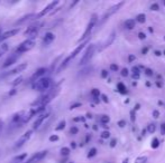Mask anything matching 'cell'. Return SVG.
I'll use <instances>...</instances> for the list:
<instances>
[{
    "label": "cell",
    "instance_id": "3",
    "mask_svg": "<svg viewBox=\"0 0 165 163\" xmlns=\"http://www.w3.org/2000/svg\"><path fill=\"white\" fill-rule=\"evenodd\" d=\"M35 46V42H34V39H32V38H28L27 40H25V42H22L18 47H17V49L15 53H17V54H22V53H26V51H28L30 50L33 47Z\"/></svg>",
    "mask_w": 165,
    "mask_h": 163
},
{
    "label": "cell",
    "instance_id": "30",
    "mask_svg": "<svg viewBox=\"0 0 165 163\" xmlns=\"http://www.w3.org/2000/svg\"><path fill=\"white\" fill-rule=\"evenodd\" d=\"M22 77H18V78H16V79H15L14 82H13V85H14V86L18 85L19 83H22Z\"/></svg>",
    "mask_w": 165,
    "mask_h": 163
},
{
    "label": "cell",
    "instance_id": "49",
    "mask_svg": "<svg viewBox=\"0 0 165 163\" xmlns=\"http://www.w3.org/2000/svg\"><path fill=\"white\" fill-rule=\"evenodd\" d=\"M0 31H1V30H0ZM0 35H1V33H0Z\"/></svg>",
    "mask_w": 165,
    "mask_h": 163
},
{
    "label": "cell",
    "instance_id": "6",
    "mask_svg": "<svg viewBox=\"0 0 165 163\" xmlns=\"http://www.w3.org/2000/svg\"><path fill=\"white\" fill-rule=\"evenodd\" d=\"M93 53H94V45H89V47L86 48L83 57H82L81 60H80V64L84 65V64H86L88 62H90V59H91L92 56H93Z\"/></svg>",
    "mask_w": 165,
    "mask_h": 163
},
{
    "label": "cell",
    "instance_id": "14",
    "mask_svg": "<svg viewBox=\"0 0 165 163\" xmlns=\"http://www.w3.org/2000/svg\"><path fill=\"white\" fill-rule=\"evenodd\" d=\"M46 68H44V67H42V68H38L37 71L33 74V76L30 77V80L32 82H35V80H37V79H39V78H42V76H43L44 74L46 73Z\"/></svg>",
    "mask_w": 165,
    "mask_h": 163
},
{
    "label": "cell",
    "instance_id": "9",
    "mask_svg": "<svg viewBox=\"0 0 165 163\" xmlns=\"http://www.w3.org/2000/svg\"><path fill=\"white\" fill-rule=\"evenodd\" d=\"M58 5V1H53V2H51L48 6H46V7L44 8L43 10H41L39 12L37 15H35L36 18H41V17H43V16H45L46 14H48V12H51L53 9H55V7Z\"/></svg>",
    "mask_w": 165,
    "mask_h": 163
},
{
    "label": "cell",
    "instance_id": "32",
    "mask_svg": "<svg viewBox=\"0 0 165 163\" xmlns=\"http://www.w3.org/2000/svg\"><path fill=\"white\" fill-rule=\"evenodd\" d=\"M91 93H92V95H93V96H95V97L100 95V92H99V89H97V88H93Z\"/></svg>",
    "mask_w": 165,
    "mask_h": 163
},
{
    "label": "cell",
    "instance_id": "46",
    "mask_svg": "<svg viewBox=\"0 0 165 163\" xmlns=\"http://www.w3.org/2000/svg\"><path fill=\"white\" fill-rule=\"evenodd\" d=\"M128 59H129V62H131V60H134V59H135V57H134V56H129V58H128Z\"/></svg>",
    "mask_w": 165,
    "mask_h": 163
},
{
    "label": "cell",
    "instance_id": "41",
    "mask_svg": "<svg viewBox=\"0 0 165 163\" xmlns=\"http://www.w3.org/2000/svg\"><path fill=\"white\" fill-rule=\"evenodd\" d=\"M101 97H102V99H103V101H105L106 103H108V97H107V96H106V95H102Z\"/></svg>",
    "mask_w": 165,
    "mask_h": 163
},
{
    "label": "cell",
    "instance_id": "22",
    "mask_svg": "<svg viewBox=\"0 0 165 163\" xmlns=\"http://www.w3.org/2000/svg\"><path fill=\"white\" fill-rule=\"evenodd\" d=\"M158 145H159V141H158V139H153V141H152V148L153 149H157Z\"/></svg>",
    "mask_w": 165,
    "mask_h": 163
},
{
    "label": "cell",
    "instance_id": "35",
    "mask_svg": "<svg viewBox=\"0 0 165 163\" xmlns=\"http://www.w3.org/2000/svg\"><path fill=\"white\" fill-rule=\"evenodd\" d=\"M110 69H111V71H118V66H117V65L116 64H111L110 65Z\"/></svg>",
    "mask_w": 165,
    "mask_h": 163
},
{
    "label": "cell",
    "instance_id": "18",
    "mask_svg": "<svg viewBox=\"0 0 165 163\" xmlns=\"http://www.w3.org/2000/svg\"><path fill=\"white\" fill-rule=\"evenodd\" d=\"M26 157H27V154H26V153H24V154H20V155L16 156L14 160H13V162L14 163H22Z\"/></svg>",
    "mask_w": 165,
    "mask_h": 163
},
{
    "label": "cell",
    "instance_id": "39",
    "mask_svg": "<svg viewBox=\"0 0 165 163\" xmlns=\"http://www.w3.org/2000/svg\"><path fill=\"white\" fill-rule=\"evenodd\" d=\"M138 37H139V39H145V38H146L145 34H143V33H139V34H138Z\"/></svg>",
    "mask_w": 165,
    "mask_h": 163
},
{
    "label": "cell",
    "instance_id": "24",
    "mask_svg": "<svg viewBox=\"0 0 165 163\" xmlns=\"http://www.w3.org/2000/svg\"><path fill=\"white\" fill-rule=\"evenodd\" d=\"M147 162V156H140V157H137L136 163H146Z\"/></svg>",
    "mask_w": 165,
    "mask_h": 163
},
{
    "label": "cell",
    "instance_id": "31",
    "mask_svg": "<svg viewBox=\"0 0 165 163\" xmlns=\"http://www.w3.org/2000/svg\"><path fill=\"white\" fill-rule=\"evenodd\" d=\"M110 136V133L108 132V131H105V132H102V134H101V137L102 139H108Z\"/></svg>",
    "mask_w": 165,
    "mask_h": 163
},
{
    "label": "cell",
    "instance_id": "4",
    "mask_svg": "<svg viewBox=\"0 0 165 163\" xmlns=\"http://www.w3.org/2000/svg\"><path fill=\"white\" fill-rule=\"evenodd\" d=\"M95 22H97V15H93V16L91 17L90 22H89L88 26H86V31L83 33V35H82V37H81V39H80V40H84L86 38L89 37V35H90V34H91V31H92V29H93L94 26H95Z\"/></svg>",
    "mask_w": 165,
    "mask_h": 163
},
{
    "label": "cell",
    "instance_id": "13",
    "mask_svg": "<svg viewBox=\"0 0 165 163\" xmlns=\"http://www.w3.org/2000/svg\"><path fill=\"white\" fill-rule=\"evenodd\" d=\"M18 57H19V54H17V53L11 54V55H10V56L8 57L7 59L5 60V63L2 64V67H4V68H7V67H9V66H10V65L15 64V63L17 62Z\"/></svg>",
    "mask_w": 165,
    "mask_h": 163
},
{
    "label": "cell",
    "instance_id": "51",
    "mask_svg": "<svg viewBox=\"0 0 165 163\" xmlns=\"http://www.w3.org/2000/svg\"><path fill=\"white\" fill-rule=\"evenodd\" d=\"M164 53H165V51H164Z\"/></svg>",
    "mask_w": 165,
    "mask_h": 163
},
{
    "label": "cell",
    "instance_id": "5",
    "mask_svg": "<svg viewBox=\"0 0 165 163\" xmlns=\"http://www.w3.org/2000/svg\"><path fill=\"white\" fill-rule=\"evenodd\" d=\"M25 116H26V112L22 111L19 113L15 114L11 119V125L14 126H19L20 124H25Z\"/></svg>",
    "mask_w": 165,
    "mask_h": 163
},
{
    "label": "cell",
    "instance_id": "1",
    "mask_svg": "<svg viewBox=\"0 0 165 163\" xmlns=\"http://www.w3.org/2000/svg\"><path fill=\"white\" fill-rule=\"evenodd\" d=\"M52 86V79L50 77H42L37 79L35 82H33V89L38 91V92H45L47 89H50Z\"/></svg>",
    "mask_w": 165,
    "mask_h": 163
},
{
    "label": "cell",
    "instance_id": "25",
    "mask_svg": "<svg viewBox=\"0 0 165 163\" xmlns=\"http://www.w3.org/2000/svg\"><path fill=\"white\" fill-rule=\"evenodd\" d=\"M30 17H35V15L30 14V15H28V16H25V17H22V19H20V20H18V22H17V24H22V22H25V20H27V19H29Z\"/></svg>",
    "mask_w": 165,
    "mask_h": 163
},
{
    "label": "cell",
    "instance_id": "28",
    "mask_svg": "<svg viewBox=\"0 0 165 163\" xmlns=\"http://www.w3.org/2000/svg\"><path fill=\"white\" fill-rule=\"evenodd\" d=\"M109 121H110V119H109V116H108V115H103V116L101 117V122H102V123H105V124L109 123Z\"/></svg>",
    "mask_w": 165,
    "mask_h": 163
},
{
    "label": "cell",
    "instance_id": "44",
    "mask_svg": "<svg viewBox=\"0 0 165 163\" xmlns=\"http://www.w3.org/2000/svg\"><path fill=\"white\" fill-rule=\"evenodd\" d=\"M106 76H107V71H102V77H106Z\"/></svg>",
    "mask_w": 165,
    "mask_h": 163
},
{
    "label": "cell",
    "instance_id": "29",
    "mask_svg": "<svg viewBox=\"0 0 165 163\" xmlns=\"http://www.w3.org/2000/svg\"><path fill=\"white\" fill-rule=\"evenodd\" d=\"M61 153H62V155H69L70 150L67 149V148H63V149L61 150Z\"/></svg>",
    "mask_w": 165,
    "mask_h": 163
},
{
    "label": "cell",
    "instance_id": "27",
    "mask_svg": "<svg viewBox=\"0 0 165 163\" xmlns=\"http://www.w3.org/2000/svg\"><path fill=\"white\" fill-rule=\"evenodd\" d=\"M155 130H156L155 124H150V125H148V128H147V131H148L150 133H154V132H155Z\"/></svg>",
    "mask_w": 165,
    "mask_h": 163
},
{
    "label": "cell",
    "instance_id": "23",
    "mask_svg": "<svg viewBox=\"0 0 165 163\" xmlns=\"http://www.w3.org/2000/svg\"><path fill=\"white\" fill-rule=\"evenodd\" d=\"M64 128H65V121H61L60 124L55 128V131H61V130H63Z\"/></svg>",
    "mask_w": 165,
    "mask_h": 163
},
{
    "label": "cell",
    "instance_id": "26",
    "mask_svg": "<svg viewBox=\"0 0 165 163\" xmlns=\"http://www.w3.org/2000/svg\"><path fill=\"white\" fill-rule=\"evenodd\" d=\"M95 154H97V149H94L93 148V149L90 150V152L88 153V157H89V159H90V157H93Z\"/></svg>",
    "mask_w": 165,
    "mask_h": 163
},
{
    "label": "cell",
    "instance_id": "34",
    "mask_svg": "<svg viewBox=\"0 0 165 163\" xmlns=\"http://www.w3.org/2000/svg\"><path fill=\"white\" fill-rule=\"evenodd\" d=\"M70 132H71V134H77V133H78V128H75V126H73V128H71V130H70Z\"/></svg>",
    "mask_w": 165,
    "mask_h": 163
},
{
    "label": "cell",
    "instance_id": "43",
    "mask_svg": "<svg viewBox=\"0 0 165 163\" xmlns=\"http://www.w3.org/2000/svg\"><path fill=\"white\" fill-rule=\"evenodd\" d=\"M146 74H147V75H152V74H153V71H152L151 69H147V71H146Z\"/></svg>",
    "mask_w": 165,
    "mask_h": 163
},
{
    "label": "cell",
    "instance_id": "11",
    "mask_svg": "<svg viewBox=\"0 0 165 163\" xmlns=\"http://www.w3.org/2000/svg\"><path fill=\"white\" fill-rule=\"evenodd\" d=\"M41 26H42L41 24H35V25L29 26L28 28L25 30V35L32 36V39H34V38H35V35L37 34V31L41 28Z\"/></svg>",
    "mask_w": 165,
    "mask_h": 163
},
{
    "label": "cell",
    "instance_id": "10",
    "mask_svg": "<svg viewBox=\"0 0 165 163\" xmlns=\"http://www.w3.org/2000/svg\"><path fill=\"white\" fill-rule=\"evenodd\" d=\"M48 115H50V111H44L43 113H41L38 116H37V119H36V121L34 122V125H33V128H34V130H37V128H39L41 125H42V123H43L44 121L46 120L47 117H48Z\"/></svg>",
    "mask_w": 165,
    "mask_h": 163
},
{
    "label": "cell",
    "instance_id": "45",
    "mask_svg": "<svg viewBox=\"0 0 165 163\" xmlns=\"http://www.w3.org/2000/svg\"><path fill=\"white\" fill-rule=\"evenodd\" d=\"M110 145H111V146H115V145H116V140H112V141H111V144H110Z\"/></svg>",
    "mask_w": 165,
    "mask_h": 163
},
{
    "label": "cell",
    "instance_id": "16",
    "mask_svg": "<svg viewBox=\"0 0 165 163\" xmlns=\"http://www.w3.org/2000/svg\"><path fill=\"white\" fill-rule=\"evenodd\" d=\"M55 39V35L52 34V33H46V35L44 36V39H43V44L45 46L50 45L51 43H53V40Z\"/></svg>",
    "mask_w": 165,
    "mask_h": 163
},
{
    "label": "cell",
    "instance_id": "2",
    "mask_svg": "<svg viewBox=\"0 0 165 163\" xmlns=\"http://www.w3.org/2000/svg\"><path fill=\"white\" fill-rule=\"evenodd\" d=\"M86 43H82V44H80L79 46H78V47H77L75 49L73 50V51H72V53H71V55H70V56H67V57H66V58H65L64 60H63V63L61 64V66L58 67V73H60V71H63V69H64L65 67H66L67 65L70 64V62H71L72 59H73L74 57H77V55H78L79 53H81V51H82V49H83V48L86 47Z\"/></svg>",
    "mask_w": 165,
    "mask_h": 163
},
{
    "label": "cell",
    "instance_id": "38",
    "mask_svg": "<svg viewBox=\"0 0 165 163\" xmlns=\"http://www.w3.org/2000/svg\"><path fill=\"white\" fill-rule=\"evenodd\" d=\"M158 8L159 7H158L157 3H154V5H152L151 6V9L152 10H154V11H155V10H158Z\"/></svg>",
    "mask_w": 165,
    "mask_h": 163
},
{
    "label": "cell",
    "instance_id": "12",
    "mask_svg": "<svg viewBox=\"0 0 165 163\" xmlns=\"http://www.w3.org/2000/svg\"><path fill=\"white\" fill-rule=\"evenodd\" d=\"M19 31H20V29L19 28L10 29V30H8V31H5L4 34L0 35V42H4V40H6V39L10 38V37H14V36L17 35Z\"/></svg>",
    "mask_w": 165,
    "mask_h": 163
},
{
    "label": "cell",
    "instance_id": "50",
    "mask_svg": "<svg viewBox=\"0 0 165 163\" xmlns=\"http://www.w3.org/2000/svg\"><path fill=\"white\" fill-rule=\"evenodd\" d=\"M0 130H1V126H0Z\"/></svg>",
    "mask_w": 165,
    "mask_h": 163
},
{
    "label": "cell",
    "instance_id": "15",
    "mask_svg": "<svg viewBox=\"0 0 165 163\" xmlns=\"http://www.w3.org/2000/svg\"><path fill=\"white\" fill-rule=\"evenodd\" d=\"M27 68V64L26 63H24V64H19L18 66H16L14 69L11 71H9V73H7V75H14V74H18V73H22V71H24L25 69Z\"/></svg>",
    "mask_w": 165,
    "mask_h": 163
},
{
    "label": "cell",
    "instance_id": "33",
    "mask_svg": "<svg viewBox=\"0 0 165 163\" xmlns=\"http://www.w3.org/2000/svg\"><path fill=\"white\" fill-rule=\"evenodd\" d=\"M161 134L165 135V123L161 124Z\"/></svg>",
    "mask_w": 165,
    "mask_h": 163
},
{
    "label": "cell",
    "instance_id": "21",
    "mask_svg": "<svg viewBox=\"0 0 165 163\" xmlns=\"http://www.w3.org/2000/svg\"><path fill=\"white\" fill-rule=\"evenodd\" d=\"M137 20L140 22V24H144V22H146V16L144 14H140L137 16Z\"/></svg>",
    "mask_w": 165,
    "mask_h": 163
},
{
    "label": "cell",
    "instance_id": "47",
    "mask_svg": "<svg viewBox=\"0 0 165 163\" xmlns=\"http://www.w3.org/2000/svg\"><path fill=\"white\" fill-rule=\"evenodd\" d=\"M155 55H156V56H159V55H161V53H159V51H155Z\"/></svg>",
    "mask_w": 165,
    "mask_h": 163
},
{
    "label": "cell",
    "instance_id": "17",
    "mask_svg": "<svg viewBox=\"0 0 165 163\" xmlns=\"http://www.w3.org/2000/svg\"><path fill=\"white\" fill-rule=\"evenodd\" d=\"M124 25H125V27L127 29H133L135 27V20L134 19H127Z\"/></svg>",
    "mask_w": 165,
    "mask_h": 163
},
{
    "label": "cell",
    "instance_id": "48",
    "mask_svg": "<svg viewBox=\"0 0 165 163\" xmlns=\"http://www.w3.org/2000/svg\"><path fill=\"white\" fill-rule=\"evenodd\" d=\"M122 163H128V160H127V159H125V160L122 161Z\"/></svg>",
    "mask_w": 165,
    "mask_h": 163
},
{
    "label": "cell",
    "instance_id": "37",
    "mask_svg": "<svg viewBox=\"0 0 165 163\" xmlns=\"http://www.w3.org/2000/svg\"><path fill=\"white\" fill-rule=\"evenodd\" d=\"M58 135H52V136L50 137V141H51V142L58 141Z\"/></svg>",
    "mask_w": 165,
    "mask_h": 163
},
{
    "label": "cell",
    "instance_id": "40",
    "mask_svg": "<svg viewBox=\"0 0 165 163\" xmlns=\"http://www.w3.org/2000/svg\"><path fill=\"white\" fill-rule=\"evenodd\" d=\"M153 116H154L155 119H157L158 116H159V113H158V111H154V112H153Z\"/></svg>",
    "mask_w": 165,
    "mask_h": 163
},
{
    "label": "cell",
    "instance_id": "20",
    "mask_svg": "<svg viewBox=\"0 0 165 163\" xmlns=\"http://www.w3.org/2000/svg\"><path fill=\"white\" fill-rule=\"evenodd\" d=\"M117 88H118L119 92L122 93V94H126V93H127V88H126V86L124 85L122 83H119V84L117 85Z\"/></svg>",
    "mask_w": 165,
    "mask_h": 163
},
{
    "label": "cell",
    "instance_id": "42",
    "mask_svg": "<svg viewBox=\"0 0 165 163\" xmlns=\"http://www.w3.org/2000/svg\"><path fill=\"white\" fill-rule=\"evenodd\" d=\"M118 124H119V126H120V128H122V126H125V122H124V121H120V122H119V123H118Z\"/></svg>",
    "mask_w": 165,
    "mask_h": 163
},
{
    "label": "cell",
    "instance_id": "19",
    "mask_svg": "<svg viewBox=\"0 0 165 163\" xmlns=\"http://www.w3.org/2000/svg\"><path fill=\"white\" fill-rule=\"evenodd\" d=\"M7 50H8V44L6 43L1 44V46H0V57L2 56L5 53H7Z\"/></svg>",
    "mask_w": 165,
    "mask_h": 163
},
{
    "label": "cell",
    "instance_id": "36",
    "mask_svg": "<svg viewBox=\"0 0 165 163\" xmlns=\"http://www.w3.org/2000/svg\"><path fill=\"white\" fill-rule=\"evenodd\" d=\"M121 75L124 77H126V76H128V69H126V68H124L121 71Z\"/></svg>",
    "mask_w": 165,
    "mask_h": 163
},
{
    "label": "cell",
    "instance_id": "8",
    "mask_svg": "<svg viewBox=\"0 0 165 163\" xmlns=\"http://www.w3.org/2000/svg\"><path fill=\"white\" fill-rule=\"evenodd\" d=\"M46 155H47V151H41V152L35 153L29 160L25 161V162H22V163H37V162H39V161H42Z\"/></svg>",
    "mask_w": 165,
    "mask_h": 163
},
{
    "label": "cell",
    "instance_id": "7",
    "mask_svg": "<svg viewBox=\"0 0 165 163\" xmlns=\"http://www.w3.org/2000/svg\"><path fill=\"white\" fill-rule=\"evenodd\" d=\"M32 134H33V131H32V130H28L27 132H25V133H24V134L16 141V143H15V149H18V148L22 146V145L30 139Z\"/></svg>",
    "mask_w": 165,
    "mask_h": 163
}]
</instances>
